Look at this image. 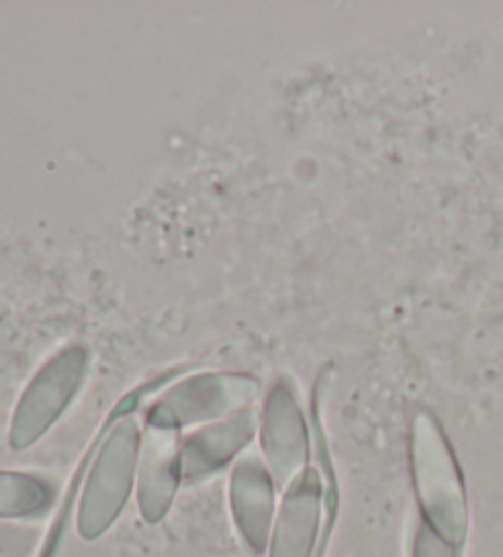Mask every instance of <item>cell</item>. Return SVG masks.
<instances>
[{
  "label": "cell",
  "mask_w": 503,
  "mask_h": 557,
  "mask_svg": "<svg viewBox=\"0 0 503 557\" xmlns=\"http://www.w3.org/2000/svg\"><path fill=\"white\" fill-rule=\"evenodd\" d=\"M260 447L275 484H293L309 467V432L295 383L278 379L260 412Z\"/></svg>",
  "instance_id": "obj_5"
},
{
  "label": "cell",
  "mask_w": 503,
  "mask_h": 557,
  "mask_svg": "<svg viewBox=\"0 0 503 557\" xmlns=\"http://www.w3.org/2000/svg\"><path fill=\"white\" fill-rule=\"evenodd\" d=\"M256 435V412L246 408L234 416L209 422L182 442V479L197 484L217 474L231 459L238 457Z\"/></svg>",
  "instance_id": "obj_9"
},
{
  "label": "cell",
  "mask_w": 503,
  "mask_h": 557,
  "mask_svg": "<svg viewBox=\"0 0 503 557\" xmlns=\"http://www.w3.org/2000/svg\"><path fill=\"white\" fill-rule=\"evenodd\" d=\"M410 469L420 521L428 523L444 541L462 547L469 531L467 488L450 440L444 437L438 418L428 410H420L413 418Z\"/></svg>",
  "instance_id": "obj_2"
},
{
  "label": "cell",
  "mask_w": 503,
  "mask_h": 557,
  "mask_svg": "<svg viewBox=\"0 0 503 557\" xmlns=\"http://www.w3.org/2000/svg\"><path fill=\"white\" fill-rule=\"evenodd\" d=\"M410 557H459V547L444 541L440 533H434L428 523L418 518L410 541Z\"/></svg>",
  "instance_id": "obj_11"
},
{
  "label": "cell",
  "mask_w": 503,
  "mask_h": 557,
  "mask_svg": "<svg viewBox=\"0 0 503 557\" xmlns=\"http://www.w3.org/2000/svg\"><path fill=\"white\" fill-rule=\"evenodd\" d=\"M324 484L315 467H307L293 484L285 486L270 535L268 557H312L322 525Z\"/></svg>",
  "instance_id": "obj_7"
},
{
  "label": "cell",
  "mask_w": 503,
  "mask_h": 557,
  "mask_svg": "<svg viewBox=\"0 0 503 557\" xmlns=\"http://www.w3.org/2000/svg\"><path fill=\"white\" fill-rule=\"evenodd\" d=\"M182 373H185V369H175L164 373L160 379H155L148 386L131 391L128 396L111 410V416L106 420L103 428V437L99 442V453H96L89 476H86L84 482L79 533L86 541H94V537L109 531L131 498L143 442L140 425L138 420L133 418V410L138 408L145 393L164 386V383L182 376Z\"/></svg>",
  "instance_id": "obj_1"
},
{
  "label": "cell",
  "mask_w": 503,
  "mask_h": 557,
  "mask_svg": "<svg viewBox=\"0 0 503 557\" xmlns=\"http://www.w3.org/2000/svg\"><path fill=\"white\" fill-rule=\"evenodd\" d=\"M231 513L241 541L254 555H263L275 523V479L258 457H244L231 472Z\"/></svg>",
  "instance_id": "obj_8"
},
{
  "label": "cell",
  "mask_w": 503,
  "mask_h": 557,
  "mask_svg": "<svg viewBox=\"0 0 503 557\" xmlns=\"http://www.w3.org/2000/svg\"><path fill=\"white\" fill-rule=\"evenodd\" d=\"M258 393L260 383L248 373H195L172 383V388L155 403H160L180 428H187L246 410Z\"/></svg>",
  "instance_id": "obj_6"
},
{
  "label": "cell",
  "mask_w": 503,
  "mask_h": 557,
  "mask_svg": "<svg viewBox=\"0 0 503 557\" xmlns=\"http://www.w3.org/2000/svg\"><path fill=\"white\" fill-rule=\"evenodd\" d=\"M89 369V351L82 344L66 347L45 363L27 386L13 422V447L25 449L40 440L79 393Z\"/></svg>",
  "instance_id": "obj_3"
},
{
  "label": "cell",
  "mask_w": 503,
  "mask_h": 557,
  "mask_svg": "<svg viewBox=\"0 0 503 557\" xmlns=\"http://www.w3.org/2000/svg\"><path fill=\"white\" fill-rule=\"evenodd\" d=\"M50 488L30 476L3 474L0 476V513L27 516L37 513L50 504Z\"/></svg>",
  "instance_id": "obj_10"
},
{
  "label": "cell",
  "mask_w": 503,
  "mask_h": 557,
  "mask_svg": "<svg viewBox=\"0 0 503 557\" xmlns=\"http://www.w3.org/2000/svg\"><path fill=\"white\" fill-rule=\"evenodd\" d=\"M182 428L160 403L145 416L138 459V508L148 523H160L175 502L182 479Z\"/></svg>",
  "instance_id": "obj_4"
}]
</instances>
